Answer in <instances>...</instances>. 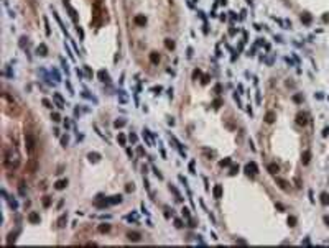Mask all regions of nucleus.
Wrapping results in <instances>:
<instances>
[{
  "label": "nucleus",
  "instance_id": "f257e3e1",
  "mask_svg": "<svg viewBox=\"0 0 329 248\" xmlns=\"http://www.w3.org/2000/svg\"><path fill=\"white\" fill-rule=\"evenodd\" d=\"M2 99H3V109H5V112L8 113V115H12V117H18L20 115V107L18 104L13 100L7 92H3L2 94Z\"/></svg>",
  "mask_w": 329,
  "mask_h": 248
},
{
  "label": "nucleus",
  "instance_id": "f03ea898",
  "mask_svg": "<svg viewBox=\"0 0 329 248\" xmlns=\"http://www.w3.org/2000/svg\"><path fill=\"white\" fill-rule=\"evenodd\" d=\"M25 145H26V151H28V155H30V156H35L38 143H36V138H35V135H33L31 131H26V133H25Z\"/></svg>",
  "mask_w": 329,
  "mask_h": 248
},
{
  "label": "nucleus",
  "instance_id": "7ed1b4c3",
  "mask_svg": "<svg viewBox=\"0 0 329 248\" xmlns=\"http://www.w3.org/2000/svg\"><path fill=\"white\" fill-rule=\"evenodd\" d=\"M257 173H258V168H257V164L252 161V163L245 164V174L247 176H255Z\"/></svg>",
  "mask_w": 329,
  "mask_h": 248
},
{
  "label": "nucleus",
  "instance_id": "20e7f679",
  "mask_svg": "<svg viewBox=\"0 0 329 248\" xmlns=\"http://www.w3.org/2000/svg\"><path fill=\"white\" fill-rule=\"evenodd\" d=\"M26 169H28V173H35V171L38 169V163H36V158L35 156H30L28 164H26Z\"/></svg>",
  "mask_w": 329,
  "mask_h": 248
},
{
  "label": "nucleus",
  "instance_id": "39448f33",
  "mask_svg": "<svg viewBox=\"0 0 329 248\" xmlns=\"http://www.w3.org/2000/svg\"><path fill=\"white\" fill-rule=\"evenodd\" d=\"M296 123L301 125V127H304V125L308 123V115H306V113H303V112H300V113L296 115Z\"/></svg>",
  "mask_w": 329,
  "mask_h": 248
},
{
  "label": "nucleus",
  "instance_id": "423d86ee",
  "mask_svg": "<svg viewBox=\"0 0 329 248\" xmlns=\"http://www.w3.org/2000/svg\"><path fill=\"white\" fill-rule=\"evenodd\" d=\"M127 238H128L130 242H140L142 235H140L138 232H128V233H127Z\"/></svg>",
  "mask_w": 329,
  "mask_h": 248
},
{
  "label": "nucleus",
  "instance_id": "0eeeda50",
  "mask_svg": "<svg viewBox=\"0 0 329 248\" xmlns=\"http://www.w3.org/2000/svg\"><path fill=\"white\" fill-rule=\"evenodd\" d=\"M309 161H311V151H309V150L303 151V155H301V163H303V164H309Z\"/></svg>",
  "mask_w": 329,
  "mask_h": 248
},
{
  "label": "nucleus",
  "instance_id": "6e6552de",
  "mask_svg": "<svg viewBox=\"0 0 329 248\" xmlns=\"http://www.w3.org/2000/svg\"><path fill=\"white\" fill-rule=\"evenodd\" d=\"M276 184H278L283 191H288L290 189V187H288L290 183H288V181H285V179H282V177H276Z\"/></svg>",
  "mask_w": 329,
  "mask_h": 248
},
{
  "label": "nucleus",
  "instance_id": "1a4fd4ad",
  "mask_svg": "<svg viewBox=\"0 0 329 248\" xmlns=\"http://www.w3.org/2000/svg\"><path fill=\"white\" fill-rule=\"evenodd\" d=\"M135 23H137L138 26H145L146 25V17H145V15H137V17H135Z\"/></svg>",
  "mask_w": 329,
  "mask_h": 248
},
{
  "label": "nucleus",
  "instance_id": "9d476101",
  "mask_svg": "<svg viewBox=\"0 0 329 248\" xmlns=\"http://www.w3.org/2000/svg\"><path fill=\"white\" fill-rule=\"evenodd\" d=\"M276 120V113L275 112H267V115H265V122L267 123H273Z\"/></svg>",
  "mask_w": 329,
  "mask_h": 248
},
{
  "label": "nucleus",
  "instance_id": "9b49d317",
  "mask_svg": "<svg viewBox=\"0 0 329 248\" xmlns=\"http://www.w3.org/2000/svg\"><path fill=\"white\" fill-rule=\"evenodd\" d=\"M97 232L99 233H107V232H110V225L109 223H100L97 227Z\"/></svg>",
  "mask_w": 329,
  "mask_h": 248
},
{
  "label": "nucleus",
  "instance_id": "f8f14e48",
  "mask_svg": "<svg viewBox=\"0 0 329 248\" xmlns=\"http://www.w3.org/2000/svg\"><path fill=\"white\" fill-rule=\"evenodd\" d=\"M66 222H68V215H66V214H63V215L58 219V227H59V229H64Z\"/></svg>",
  "mask_w": 329,
  "mask_h": 248
},
{
  "label": "nucleus",
  "instance_id": "ddd939ff",
  "mask_svg": "<svg viewBox=\"0 0 329 248\" xmlns=\"http://www.w3.org/2000/svg\"><path fill=\"white\" fill-rule=\"evenodd\" d=\"M212 192H214V197H216V199H221V197H222V186H221V184H217Z\"/></svg>",
  "mask_w": 329,
  "mask_h": 248
},
{
  "label": "nucleus",
  "instance_id": "4468645a",
  "mask_svg": "<svg viewBox=\"0 0 329 248\" xmlns=\"http://www.w3.org/2000/svg\"><path fill=\"white\" fill-rule=\"evenodd\" d=\"M66 186H68V179H61V181H58V183L54 184V187H56L58 191H63Z\"/></svg>",
  "mask_w": 329,
  "mask_h": 248
},
{
  "label": "nucleus",
  "instance_id": "2eb2a0df",
  "mask_svg": "<svg viewBox=\"0 0 329 248\" xmlns=\"http://www.w3.org/2000/svg\"><path fill=\"white\" fill-rule=\"evenodd\" d=\"M150 61L153 63V64H158V63H160V54H158L156 51L150 53Z\"/></svg>",
  "mask_w": 329,
  "mask_h": 248
},
{
  "label": "nucleus",
  "instance_id": "dca6fc26",
  "mask_svg": "<svg viewBox=\"0 0 329 248\" xmlns=\"http://www.w3.org/2000/svg\"><path fill=\"white\" fill-rule=\"evenodd\" d=\"M28 220H30L31 223H38L39 222V215L36 214V212H31V214L28 215Z\"/></svg>",
  "mask_w": 329,
  "mask_h": 248
},
{
  "label": "nucleus",
  "instance_id": "f3484780",
  "mask_svg": "<svg viewBox=\"0 0 329 248\" xmlns=\"http://www.w3.org/2000/svg\"><path fill=\"white\" fill-rule=\"evenodd\" d=\"M311 20H313V18H311V15H309V13H303V15H301V21L304 23V25H309V23H311Z\"/></svg>",
  "mask_w": 329,
  "mask_h": 248
},
{
  "label": "nucleus",
  "instance_id": "a211bd4d",
  "mask_svg": "<svg viewBox=\"0 0 329 248\" xmlns=\"http://www.w3.org/2000/svg\"><path fill=\"white\" fill-rule=\"evenodd\" d=\"M321 204L322 205H329V194L328 192H322L321 194Z\"/></svg>",
  "mask_w": 329,
  "mask_h": 248
},
{
  "label": "nucleus",
  "instance_id": "6ab92c4d",
  "mask_svg": "<svg viewBox=\"0 0 329 248\" xmlns=\"http://www.w3.org/2000/svg\"><path fill=\"white\" fill-rule=\"evenodd\" d=\"M268 171H270V173H271V174H276V173L280 171V168H278V164L271 163V164H268Z\"/></svg>",
  "mask_w": 329,
  "mask_h": 248
},
{
  "label": "nucleus",
  "instance_id": "aec40b11",
  "mask_svg": "<svg viewBox=\"0 0 329 248\" xmlns=\"http://www.w3.org/2000/svg\"><path fill=\"white\" fill-rule=\"evenodd\" d=\"M165 46H166L168 49H175V41H173V39H170V38L165 39Z\"/></svg>",
  "mask_w": 329,
  "mask_h": 248
},
{
  "label": "nucleus",
  "instance_id": "412c9836",
  "mask_svg": "<svg viewBox=\"0 0 329 248\" xmlns=\"http://www.w3.org/2000/svg\"><path fill=\"white\" fill-rule=\"evenodd\" d=\"M110 204H120L122 202V196H114V197H110V201H109Z\"/></svg>",
  "mask_w": 329,
  "mask_h": 248
},
{
  "label": "nucleus",
  "instance_id": "4be33fe9",
  "mask_svg": "<svg viewBox=\"0 0 329 248\" xmlns=\"http://www.w3.org/2000/svg\"><path fill=\"white\" fill-rule=\"evenodd\" d=\"M87 158H89L91 161H99V159H100V155H97V153H89Z\"/></svg>",
  "mask_w": 329,
  "mask_h": 248
},
{
  "label": "nucleus",
  "instance_id": "5701e85b",
  "mask_svg": "<svg viewBox=\"0 0 329 248\" xmlns=\"http://www.w3.org/2000/svg\"><path fill=\"white\" fill-rule=\"evenodd\" d=\"M41 53V56H46V53H48V49H46V46L45 45H39L38 46V54Z\"/></svg>",
  "mask_w": 329,
  "mask_h": 248
},
{
  "label": "nucleus",
  "instance_id": "b1692460",
  "mask_svg": "<svg viewBox=\"0 0 329 248\" xmlns=\"http://www.w3.org/2000/svg\"><path fill=\"white\" fill-rule=\"evenodd\" d=\"M43 205H45V207H49V205H51V197H48V196L43 197Z\"/></svg>",
  "mask_w": 329,
  "mask_h": 248
},
{
  "label": "nucleus",
  "instance_id": "393cba45",
  "mask_svg": "<svg viewBox=\"0 0 329 248\" xmlns=\"http://www.w3.org/2000/svg\"><path fill=\"white\" fill-rule=\"evenodd\" d=\"M288 225H290V227H295V225H296V217H293V215L288 217Z\"/></svg>",
  "mask_w": 329,
  "mask_h": 248
},
{
  "label": "nucleus",
  "instance_id": "a878e982",
  "mask_svg": "<svg viewBox=\"0 0 329 248\" xmlns=\"http://www.w3.org/2000/svg\"><path fill=\"white\" fill-rule=\"evenodd\" d=\"M15 237H17V232H15V233H10V235H8L7 243H8V245H10V243H13V242H15Z\"/></svg>",
  "mask_w": 329,
  "mask_h": 248
},
{
  "label": "nucleus",
  "instance_id": "bb28decb",
  "mask_svg": "<svg viewBox=\"0 0 329 248\" xmlns=\"http://www.w3.org/2000/svg\"><path fill=\"white\" fill-rule=\"evenodd\" d=\"M219 164H221L222 168H224V166H229V164H230V159H229V158H225V159H222V161H221Z\"/></svg>",
  "mask_w": 329,
  "mask_h": 248
},
{
  "label": "nucleus",
  "instance_id": "cd10ccee",
  "mask_svg": "<svg viewBox=\"0 0 329 248\" xmlns=\"http://www.w3.org/2000/svg\"><path fill=\"white\" fill-rule=\"evenodd\" d=\"M114 125H115V127L118 128V127H124V125H125V122H124V120H117V122H115Z\"/></svg>",
  "mask_w": 329,
  "mask_h": 248
},
{
  "label": "nucleus",
  "instance_id": "c85d7f7f",
  "mask_svg": "<svg viewBox=\"0 0 329 248\" xmlns=\"http://www.w3.org/2000/svg\"><path fill=\"white\" fill-rule=\"evenodd\" d=\"M237 171H239V166H232V169H230V174H237Z\"/></svg>",
  "mask_w": 329,
  "mask_h": 248
},
{
  "label": "nucleus",
  "instance_id": "c756f323",
  "mask_svg": "<svg viewBox=\"0 0 329 248\" xmlns=\"http://www.w3.org/2000/svg\"><path fill=\"white\" fill-rule=\"evenodd\" d=\"M125 189H127V192H130V191H133L135 187H133V184H127V187H125Z\"/></svg>",
  "mask_w": 329,
  "mask_h": 248
},
{
  "label": "nucleus",
  "instance_id": "7c9ffc66",
  "mask_svg": "<svg viewBox=\"0 0 329 248\" xmlns=\"http://www.w3.org/2000/svg\"><path fill=\"white\" fill-rule=\"evenodd\" d=\"M293 100H295V102H298V104H300V102H301V95H295V97H293Z\"/></svg>",
  "mask_w": 329,
  "mask_h": 248
},
{
  "label": "nucleus",
  "instance_id": "2f4dec72",
  "mask_svg": "<svg viewBox=\"0 0 329 248\" xmlns=\"http://www.w3.org/2000/svg\"><path fill=\"white\" fill-rule=\"evenodd\" d=\"M118 141H120L122 145L125 143V137H124V135H118Z\"/></svg>",
  "mask_w": 329,
  "mask_h": 248
},
{
  "label": "nucleus",
  "instance_id": "473e14b6",
  "mask_svg": "<svg viewBox=\"0 0 329 248\" xmlns=\"http://www.w3.org/2000/svg\"><path fill=\"white\" fill-rule=\"evenodd\" d=\"M86 245H87V247H97V243L96 242H87Z\"/></svg>",
  "mask_w": 329,
  "mask_h": 248
},
{
  "label": "nucleus",
  "instance_id": "72a5a7b5",
  "mask_svg": "<svg viewBox=\"0 0 329 248\" xmlns=\"http://www.w3.org/2000/svg\"><path fill=\"white\" fill-rule=\"evenodd\" d=\"M199 74H201V71H199V69H197V71H194V72H193V77L196 79L197 76H199Z\"/></svg>",
  "mask_w": 329,
  "mask_h": 248
},
{
  "label": "nucleus",
  "instance_id": "f704fd0d",
  "mask_svg": "<svg viewBox=\"0 0 329 248\" xmlns=\"http://www.w3.org/2000/svg\"><path fill=\"white\" fill-rule=\"evenodd\" d=\"M99 76H100L102 79H107V74H105L104 71H100V72H99Z\"/></svg>",
  "mask_w": 329,
  "mask_h": 248
},
{
  "label": "nucleus",
  "instance_id": "c9c22d12",
  "mask_svg": "<svg viewBox=\"0 0 329 248\" xmlns=\"http://www.w3.org/2000/svg\"><path fill=\"white\" fill-rule=\"evenodd\" d=\"M43 105H46V107H48V109H51V104H49V102H48V100H46V99H45V100H43Z\"/></svg>",
  "mask_w": 329,
  "mask_h": 248
},
{
  "label": "nucleus",
  "instance_id": "e433bc0d",
  "mask_svg": "<svg viewBox=\"0 0 329 248\" xmlns=\"http://www.w3.org/2000/svg\"><path fill=\"white\" fill-rule=\"evenodd\" d=\"M207 82H209V77H207V76H204V77H203V84H207Z\"/></svg>",
  "mask_w": 329,
  "mask_h": 248
},
{
  "label": "nucleus",
  "instance_id": "4c0bfd02",
  "mask_svg": "<svg viewBox=\"0 0 329 248\" xmlns=\"http://www.w3.org/2000/svg\"><path fill=\"white\" fill-rule=\"evenodd\" d=\"M175 223H176V227H178V229H181V227H183V223H181V220H176V222H175Z\"/></svg>",
  "mask_w": 329,
  "mask_h": 248
},
{
  "label": "nucleus",
  "instance_id": "58836bf2",
  "mask_svg": "<svg viewBox=\"0 0 329 248\" xmlns=\"http://www.w3.org/2000/svg\"><path fill=\"white\" fill-rule=\"evenodd\" d=\"M295 183H296V187H301V181H300L298 177H296V181H295Z\"/></svg>",
  "mask_w": 329,
  "mask_h": 248
},
{
  "label": "nucleus",
  "instance_id": "ea45409f",
  "mask_svg": "<svg viewBox=\"0 0 329 248\" xmlns=\"http://www.w3.org/2000/svg\"><path fill=\"white\" fill-rule=\"evenodd\" d=\"M322 135H324V137H328V135H329V128H324V131H322Z\"/></svg>",
  "mask_w": 329,
  "mask_h": 248
},
{
  "label": "nucleus",
  "instance_id": "a19ab883",
  "mask_svg": "<svg viewBox=\"0 0 329 248\" xmlns=\"http://www.w3.org/2000/svg\"><path fill=\"white\" fill-rule=\"evenodd\" d=\"M53 118H54V122H59V115H58V113H54V115H53Z\"/></svg>",
  "mask_w": 329,
  "mask_h": 248
},
{
  "label": "nucleus",
  "instance_id": "79ce46f5",
  "mask_svg": "<svg viewBox=\"0 0 329 248\" xmlns=\"http://www.w3.org/2000/svg\"><path fill=\"white\" fill-rule=\"evenodd\" d=\"M221 104H222L221 100H216V102H214V107H216V109H217V107H219V105H221Z\"/></svg>",
  "mask_w": 329,
  "mask_h": 248
},
{
  "label": "nucleus",
  "instance_id": "37998d69",
  "mask_svg": "<svg viewBox=\"0 0 329 248\" xmlns=\"http://www.w3.org/2000/svg\"><path fill=\"white\" fill-rule=\"evenodd\" d=\"M61 143H63V145H66V143H68V137H64V138H63V140H61Z\"/></svg>",
  "mask_w": 329,
  "mask_h": 248
},
{
  "label": "nucleus",
  "instance_id": "c03bdc74",
  "mask_svg": "<svg viewBox=\"0 0 329 248\" xmlns=\"http://www.w3.org/2000/svg\"><path fill=\"white\" fill-rule=\"evenodd\" d=\"M324 222H326V223L329 225V215H324Z\"/></svg>",
  "mask_w": 329,
  "mask_h": 248
}]
</instances>
